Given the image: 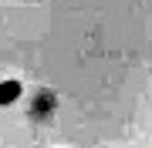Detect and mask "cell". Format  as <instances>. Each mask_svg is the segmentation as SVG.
Returning a JSON list of instances; mask_svg holds the SVG:
<instances>
[{
    "mask_svg": "<svg viewBox=\"0 0 152 148\" xmlns=\"http://www.w3.org/2000/svg\"><path fill=\"white\" fill-rule=\"evenodd\" d=\"M20 81H0V104H14L20 98Z\"/></svg>",
    "mask_w": 152,
    "mask_h": 148,
    "instance_id": "obj_1",
    "label": "cell"
}]
</instances>
